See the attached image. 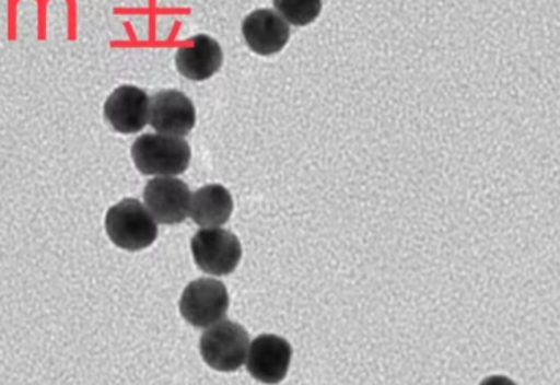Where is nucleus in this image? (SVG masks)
<instances>
[{"label": "nucleus", "instance_id": "nucleus-1", "mask_svg": "<svg viewBox=\"0 0 560 385\" xmlns=\"http://www.w3.org/2000/svg\"><path fill=\"white\" fill-rule=\"evenodd\" d=\"M131 158L144 176L174 177L187 171L192 151L184 138L151 133L135 141Z\"/></svg>", "mask_w": 560, "mask_h": 385}, {"label": "nucleus", "instance_id": "nucleus-2", "mask_svg": "<svg viewBox=\"0 0 560 385\" xmlns=\"http://www.w3.org/2000/svg\"><path fill=\"white\" fill-rule=\"evenodd\" d=\"M108 238L125 252L150 248L158 238V222L137 199H125L110 207L105 217Z\"/></svg>", "mask_w": 560, "mask_h": 385}, {"label": "nucleus", "instance_id": "nucleus-3", "mask_svg": "<svg viewBox=\"0 0 560 385\" xmlns=\"http://www.w3.org/2000/svg\"><path fill=\"white\" fill-rule=\"evenodd\" d=\"M249 345L248 331L242 325L222 320L200 338V354L212 370L235 373L246 363Z\"/></svg>", "mask_w": 560, "mask_h": 385}, {"label": "nucleus", "instance_id": "nucleus-4", "mask_svg": "<svg viewBox=\"0 0 560 385\" xmlns=\"http://www.w3.org/2000/svg\"><path fill=\"white\" fill-rule=\"evenodd\" d=\"M194 261L210 276H229L238 268L243 248L238 236L229 230L202 229L190 243Z\"/></svg>", "mask_w": 560, "mask_h": 385}, {"label": "nucleus", "instance_id": "nucleus-5", "mask_svg": "<svg viewBox=\"0 0 560 385\" xmlns=\"http://www.w3.org/2000/svg\"><path fill=\"white\" fill-rule=\"evenodd\" d=\"M230 307L225 284L215 279L190 282L180 298V315L196 328H209L225 318Z\"/></svg>", "mask_w": 560, "mask_h": 385}, {"label": "nucleus", "instance_id": "nucleus-6", "mask_svg": "<svg viewBox=\"0 0 560 385\" xmlns=\"http://www.w3.org/2000/svg\"><path fill=\"white\" fill-rule=\"evenodd\" d=\"M144 207L161 225H177L189 217V186L177 177H154L144 187Z\"/></svg>", "mask_w": 560, "mask_h": 385}, {"label": "nucleus", "instance_id": "nucleus-7", "mask_svg": "<svg viewBox=\"0 0 560 385\" xmlns=\"http://www.w3.org/2000/svg\"><path fill=\"white\" fill-rule=\"evenodd\" d=\"M292 363V347L276 335H261L249 345L246 368L258 383L276 385L285 380Z\"/></svg>", "mask_w": 560, "mask_h": 385}, {"label": "nucleus", "instance_id": "nucleus-8", "mask_svg": "<svg viewBox=\"0 0 560 385\" xmlns=\"http://www.w3.org/2000/svg\"><path fill=\"white\" fill-rule=\"evenodd\" d=\"M150 101L143 89L120 85L105 102V120L118 133H138L150 124Z\"/></svg>", "mask_w": 560, "mask_h": 385}, {"label": "nucleus", "instance_id": "nucleus-9", "mask_svg": "<svg viewBox=\"0 0 560 385\" xmlns=\"http://www.w3.org/2000/svg\"><path fill=\"white\" fill-rule=\"evenodd\" d=\"M192 101L179 91H163L150 101V125L161 135L186 137L196 127Z\"/></svg>", "mask_w": 560, "mask_h": 385}, {"label": "nucleus", "instance_id": "nucleus-10", "mask_svg": "<svg viewBox=\"0 0 560 385\" xmlns=\"http://www.w3.org/2000/svg\"><path fill=\"white\" fill-rule=\"evenodd\" d=\"M243 36L253 51L261 56L278 55L290 38V26L275 10L259 9L246 16Z\"/></svg>", "mask_w": 560, "mask_h": 385}, {"label": "nucleus", "instance_id": "nucleus-11", "mask_svg": "<svg viewBox=\"0 0 560 385\" xmlns=\"http://www.w3.org/2000/svg\"><path fill=\"white\" fill-rule=\"evenodd\" d=\"M223 65V49L209 35H197L190 46H180L176 51L177 71L190 81L212 78Z\"/></svg>", "mask_w": 560, "mask_h": 385}, {"label": "nucleus", "instance_id": "nucleus-12", "mask_svg": "<svg viewBox=\"0 0 560 385\" xmlns=\"http://www.w3.org/2000/svg\"><path fill=\"white\" fill-rule=\"evenodd\" d=\"M233 197L226 187L210 184L192 194L189 217L202 229H219L233 213Z\"/></svg>", "mask_w": 560, "mask_h": 385}, {"label": "nucleus", "instance_id": "nucleus-13", "mask_svg": "<svg viewBox=\"0 0 560 385\" xmlns=\"http://www.w3.org/2000/svg\"><path fill=\"white\" fill-rule=\"evenodd\" d=\"M276 12L293 26L315 22L322 13V0H275Z\"/></svg>", "mask_w": 560, "mask_h": 385}, {"label": "nucleus", "instance_id": "nucleus-14", "mask_svg": "<svg viewBox=\"0 0 560 385\" xmlns=\"http://www.w3.org/2000/svg\"><path fill=\"white\" fill-rule=\"evenodd\" d=\"M480 385H516L512 380L505 376H492L487 377L486 381H482Z\"/></svg>", "mask_w": 560, "mask_h": 385}]
</instances>
